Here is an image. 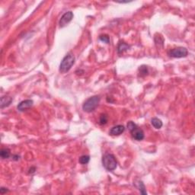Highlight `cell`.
I'll return each instance as SVG.
<instances>
[{
  "instance_id": "1",
  "label": "cell",
  "mask_w": 195,
  "mask_h": 195,
  "mask_svg": "<svg viewBox=\"0 0 195 195\" xmlns=\"http://www.w3.org/2000/svg\"><path fill=\"white\" fill-rule=\"evenodd\" d=\"M102 165H103L104 168H105L106 170L111 172V171H114L115 168H117V159L113 154L107 153L102 158Z\"/></svg>"
},
{
  "instance_id": "2",
  "label": "cell",
  "mask_w": 195,
  "mask_h": 195,
  "mask_svg": "<svg viewBox=\"0 0 195 195\" xmlns=\"http://www.w3.org/2000/svg\"><path fill=\"white\" fill-rule=\"evenodd\" d=\"M100 100H101L100 96L95 95L90 97L84 102L83 105H82V109L85 112H88V113L92 112L98 107L100 102Z\"/></svg>"
},
{
  "instance_id": "3",
  "label": "cell",
  "mask_w": 195,
  "mask_h": 195,
  "mask_svg": "<svg viewBox=\"0 0 195 195\" xmlns=\"http://www.w3.org/2000/svg\"><path fill=\"white\" fill-rule=\"evenodd\" d=\"M75 63V57L72 54H68L62 59L61 63L59 65V72L65 73L72 68Z\"/></svg>"
},
{
  "instance_id": "4",
  "label": "cell",
  "mask_w": 195,
  "mask_h": 195,
  "mask_svg": "<svg viewBox=\"0 0 195 195\" xmlns=\"http://www.w3.org/2000/svg\"><path fill=\"white\" fill-rule=\"evenodd\" d=\"M169 57L173 58H182L186 57L188 54V51L185 47H178L174 48L172 50L168 52Z\"/></svg>"
},
{
  "instance_id": "5",
  "label": "cell",
  "mask_w": 195,
  "mask_h": 195,
  "mask_svg": "<svg viewBox=\"0 0 195 195\" xmlns=\"http://www.w3.org/2000/svg\"><path fill=\"white\" fill-rule=\"evenodd\" d=\"M73 18V13L71 11L65 12L61 17L60 20H59V26H60V28L65 27L66 25H67V24H69L72 21Z\"/></svg>"
},
{
  "instance_id": "6",
  "label": "cell",
  "mask_w": 195,
  "mask_h": 195,
  "mask_svg": "<svg viewBox=\"0 0 195 195\" xmlns=\"http://www.w3.org/2000/svg\"><path fill=\"white\" fill-rule=\"evenodd\" d=\"M131 135L134 140H137V141H141L144 139V132L142 129L139 128L138 126H136L134 130L130 131Z\"/></svg>"
},
{
  "instance_id": "7",
  "label": "cell",
  "mask_w": 195,
  "mask_h": 195,
  "mask_svg": "<svg viewBox=\"0 0 195 195\" xmlns=\"http://www.w3.org/2000/svg\"><path fill=\"white\" fill-rule=\"evenodd\" d=\"M33 105V101L32 100L28 99L25 100V101H22L21 102H20L18 105L17 108L19 111H25L27 109H29L31 106Z\"/></svg>"
},
{
  "instance_id": "8",
  "label": "cell",
  "mask_w": 195,
  "mask_h": 195,
  "mask_svg": "<svg viewBox=\"0 0 195 195\" xmlns=\"http://www.w3.org/2000/svg\"><path fill=\"white\" fill-rule=\"evenodd\" d=\"M125 127L123 125H117V126H113L110 130L109 134L111 136H119L124 132Z\"/></svg>"
},
{
  "instance_id": "9",
  "label": "cell",
  "mask_w": 195,
  "mask_h": 195,
  "mask_svg": "<svg viewBox=\"0 0 195 195\" xmlns=\"http://www.w3.org/2000/svg\"><path fill=\"white\" fill-rule=\"evenodd\" d=\"M12 102V98L8 95L2 96L1 98V108L8 107Z\"/></svg>"
},
{
  "instance_id": "10",
  "label": "cell",
  "mask_w": 195,
  "mask_h": 195,
  "mask_svg": "<svg viewBox=\"0 0 195 195\" xmlns=\"http://www.w3.org/2000/svg\"><path fill=\"white\" fill-rule=\"evenodd\" d=\"M130 47V45H128L127 44H126L124 41H121V42L119 43L118 46H117V54L120 55V54H122L123 53H124L125 51H126L127 50H129V48Z\"/></svg>"
},
{
  "instance_id": "11",
  "label": "cell",
  "mask_w": 195,
  "mask_h": 195,
  "mask_svg": "<svg viewBox=\"0 0 195 195\" xmlns=\"http://www.w3.org/2000/svg\"><path fill=\"white\" fill-rule=\"evenodd\" d=\"M135 184H136V187L139 189V191H140V193H141L142 194H147V192L146 191L145 185H144V184L143 183L142 181L137 180V182H135Z\"/></svg>"
},
{
  "instance_id": "12",
  "label": "cell",
  "mask_w": 195,
  "mask_h": 195,
  "mask_svg": "<svg viewBox=\"0 0 195 195\" xmlns=\"http://www.w3.org/2000/svg\"><path fill=\"white\" fill-rule=\"evenodd\" d=\"M151 124L155 129H160L162 126V122L160 119L157 117H153L151 120Z\"/></svg>"
},
{
  "instance_id": "13",
  "label": "cell",
  "mask_w": 195,
  "mask_h": 195,
  "mask_svg": "<svg viewBox=\"0 0 195 195\" xmlns=\"http://www.w3.org/2000/svg\"><path fill=\"white\" fill-rule=\"evenodd\" d=\"M11 155V151L9 149H2L0 151V156L3 159H8Z\"/></svg>"
},
{
  "instance_id": "14",
  "label": "cell",
  "mask_w": 195,
  "mask_h": 195,
  "mask_svg": "<svg viewBox=\"0 0 195 195\" xmlns=\"http://www.w3.org/2000/svg\"><path fill=\"white\" fill-rule=\"evenodd\" d=\"M148 68L146 66H141L139 68V73H140V76H146V75H148Z\"/></svg>"
},
{
  "instance_id": "15",
  "label": "cell",
  "mask_w": 195,
  "mask_h": 195,
  "mask_svg": "<svg viewBox=\"0 0 195 195\" xmlns=\"http://www.w3.org/2000/svg\"><path fill=\"white\" fill-rule=\"evenodd\" d=\"M89 161H90L89 155H82V156L79 158V159H78V162L82 165H86L89 162Z\"/></svg>"
},
{
  "instance_id": "16",
  "label": "cell",
  "mask_w": 195,
  "mask_h": 195,
  "mask_svg": "<svg viewBox=\"0 0 195 195\" xmlns=\"http://www.w3.org/2000/svg\"><path fill=\"white\" fill-rule=\"evenodd\" d=\"M107 114H101V116H100V118H99L100 124L104 125V124H107Z\"/></svg>"
},
{
  "instance_id": "17",
  "label": "cell",
  "mask_w": 195,
  "mask_h": 195,
  "mask_svg": "<svg viewBox=\"0 0 195 195\" xmlns=\"http://www.w3.org/2000/svg\"><path fill=\"white\" fill-rule=\"evenodd\" d=\"M99 40H101V41H102V42L106 43V44H109V42H110V37H109V36L107 35H100Z\"/></svg>"
},
{
  "instance_id": "18",
  "label": "cell",
  "mask_w": 195,
  "mask_h": 195,
  "mask_svg": "<svg viewBox=\"0 0 195 195\" xmlns=\"http://www.w3.org/2000/svg\"><path fill=\"white\" fill-rule=\"evenodd\" d=\"M126 126H127L128 130H130V131H131V130H134L136 126H137V125H136L135 123L133 122V121H129V122L127 123V124H126Z\"/></svg>"
},
{
  "instance_id": "19",
  "label": "cell",
  "mask_w": 195,
  "mask_h": 195,
  "mask_svg": "<svg viewBox=\"0 0 195 195\" xmlns=\"http://www.w3.org/2000/svg\"><path fill=\"white\" fill-rule=\"evenodd\" d=\"M8 190L7 189V188L2 187H1V189H0V194H3L6 193V192H8Z\"/></svg>"
},
{
  "instance_id": "20",
  "label": "cell",
  "mask_w": 195,
  "mask_h": 195,
  "mask_svg": "<svg viewBox=\"0 0 195 195\" xmlns=\"http://www.w3.org/2000/svg\"><path fill=\"white\" fill-rule=\"evenodd\" d=\"M35 172V168H31L29 170V173H34Z\"/></svg>"
}]
</instances>
